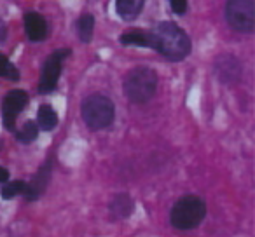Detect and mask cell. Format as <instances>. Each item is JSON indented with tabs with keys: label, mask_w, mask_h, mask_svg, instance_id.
<instances>
[{
	"label": "cell",
	"mask_w": 255,
	"mask_h": 237,
	"mask_svg": "<svg viewBox=\"0 0 255 237\" xmlns=\"http://www.w3.org/2000/svg\"><path fill=\"white\" fill-rule=\"evenodd\" d=\"M149 35L152 39L154 49H157L168 60L180 61L191 53V40L187 33L175 23H159Z\"/></svg>",
	"instance_id": "cell-1"
},
{
	"label": "cell",
	"mask_w": 255,
	"mask_h": 237,
	"mask_svg": "<svg viewBox=\"0 0 255 237\" xmlns=\"http://www.w3.org/2000/svg\"><path fill=\"white\" fill-rule=\"evenodd\" d=\"M157 89V74L147 67H138L128 74L124 80V92L133 103H145Z\"/></svg>",
	"instance_id": "cell-2"
},
{
	"label": "cell",
	"mask_w": 255,
	"mask_h": 237,
	"mask_svg": "<svg viewBox=\"0 0 255 237\" xmlns=\"http://www.w3.org/2000/svg\"><path fill=\"white\" fill-rule=\"evenodd\" d=\"M206 215V206L196 195H185L182 197L171 209V225L178 230H191L203 222Z\"/></svg>",
	"instance_id": "cell-3"
},
{
	"label": "cell",
	"mask_w": 255,
	"mask_h": 237,
	"mask_svg": "<svg viewBox=\"0 0 255 237\" xmlns=\"http://www.w3.org/2000/svg\"><path fill=\"white\" fill-rule=\"evenodd\" d=\"M82 119L86 126L91 129L109 128L114 121V105L109 98L102 94H93L82 101L81 106Z\"/></svg>",
	"instance_id": "cell-4"
},
{
	"label": "cell",
	"mask_w": 255,
	"mask_h": 237,
	"mask_svg": "<svg viewBox=\"0 0 255 237\" xmlns=\"http://www.w3.org/2000/svg\"><path fill=\"white\" fill-rule=\"evenodd\" d=\"M226 19L236 32L250 33L255 28V0H227Z\"/></svg>",
	"instance_id": "cell-5"
},
{
	"label": "cell",
	"mask_w": 255,
	"mask_h": 237,
	"mask_svg": "<svg viewBox=\"0 0 255 237\" xmlns=\"http://www.w3.org/2000/svg\"><path fill=\"white\" fill-rule=\"evenodd\" d=\"M67 56H68V49H63V51H54L46 60V63H44V67H42V74H40V82H39V91L42 92V94L56 89L58 79H60V74H61V63H63V60Z\"/></svg>",
	"instance_id": "cell-6"
},
{
	"label": "cell",
	"mask_w": 255,
	"mask_h": 237,
	"mask_svg": "<svg viewBox=\"0 0 255 237\" xmlns=\"http://www.w3.org/2000/svg\"><path fill=\"white\" fill-rule=\"evenodd\" d=\"M28 103V94L21 89H14L11 91L4 99V105H2V117H4V126L12 131L14 129V121L16 117L19 115L23 108Z\"/></svg>",
	"instance_id": "cell-7"
},
{
	"label": "cell",
	"mask_w": 255,
	"mask_h": 237,
	"mask_svg": "<svg viewBox=\"0 0 255 237\" xmlns=\"http://www.w3.org/2000/svg\"><path fill=\"white\" fill-rule=\"evenodd\" d=\"M25 30L26 35L32 42H40V40L46 37L47 25L46 19L39 14V12H28L25 16Z\"/></svg>",
	"instance_id": "cell-8"
},
{
	"label": "cell",
	"mask_w": 255,
	"mask_h": 237,
	"mask_svg": "<svg viewBox=\"0 0 255 237\" xmlns=\"http://www.w3.org/2000/svg\"><path fill=\"white\" fill-rule=\"evenodd\" d=\"M49 171H51V166L47 164V166H44L42 169L37 173V176L32 180V183L26 185V190L23 195H25L28 201H35L44 192V188H46V185H47V178H49Z\"/></svg>",
	"instance_id": "cell-9"
},
{
	"label": "cell",
	"mask_w": 255,
	"mask_h": 237,
	"mask_svg": "<svg viewBox=\"0 0 255 237\" xmlns=\"http://www.w3.org/2000/svg\"><path fill=\"white\" fill-rule=\"evenodd\" d=\"M145 0H117L116 2V11L123 19L129 21V19L136 18L140 11L143 9Z\"/></svg>",
	"instance_id": "cell-10"
},
{
	"label": "cell",
	"mask_w": 255,
	"mask_h": 237,
	"mask_svg": "<svg viewBox=\"0 0 255 237\" xmlns=\"http://www.w3.org/2000/svg\"><path fill=\"white\" fill-rule=\"evenodd\" d=\"M110 209H112V213L117 216V218H126V216H129L133 211L131 197H129L128 194L116 195V199H114L112 204H110Z\"/></svg>",
	"instance_id": "cell-11"
},
{
	"label": "cell",
	"mask_w": 255,
	"mask_h": 237,
	"mask_svg": "<svg viewBox=\"0 0 255 237\" xmlns=\"http://www.w3.org/2000/svg\"><path fill=\"white\" fill-rule=\"evenodd\" d=\"M37 122L39 126L44 129V131H51V129L56 128L58 124V115L53 110V106L49 105H42L39 108V113H37Z\"/></svg>",
	"instance_id": "cell-12"
},
{
	"label": "cell",
	"mask_w": 255,
	"mask_h": 237,
	"mask_svg": "<svg viewBox=\"0 0 255 237\" xmlns=\"http://www.w3.org/2000/svg\"><path fill=\"white\" fill-rule=\"evenodd\" d=\"M121 44H124V46L152 47V39H150L149 33L143 32H126L121 35Z\"/></svg>",
	"instance_id": "cell-13"
},
{
	"label": "cell",
	"mask_w": 255,
	"mask_h": 237,
	"mask_svg": "<svg viewBox=\"0 0 255 237\" xmlns=\"http://www.w3.org/2000/svg\"><path fill=\"white\" fill-rule=\"evenodd\" d=\"M75 30H77V35L82 42H89L93 37V30H95V18L91 14L81 16L75 23Z\"/></svg>",
	"instance_id": "cell-14"
},
{
	"label": "cell",
	"mask_w": 255,
	"mask_h": 237,
	"mask_svg": "<svg viewBox=\"0 0 255 237\" xmlns=\"http://www.w3.org/2000/svg\"><path fill=\"white\" fill-rule=\"evenodd\" d=\"M37 136H39V128H37L35 122L28 121V122L23 124V128L18 131V136H16V138L23 143H30V142H33Z\"/></svg>",
	"instance_id": "cell-15"
},
{
	"label": "cell",
	"mask_w": 255,
	"mask_h": 237,
	"mask_svg": "<svg viewBox=\"0 0 255 237\" xmlns=\"http://www.w3.org/2000/svg\"><path fill=\"white\" fill-rule=\"evenodd\" d=\"M25 190H26V183L21 180H18V181H9V183H5L4 187H2V192H0V194H2L4 199H12L19 194H25Z\"/></svg>",
	"instance_id": "cell-16"
},
{
	"label": "cell",
	"mask_w": 255,
	"mask_h": 237,
	"mask_svg": "<svg viewBox=\"0 0 255 237\" xmlns=\"http://www.w3.org/2000/svg\"><path fill=\"white\" fill-rule=\"evenodd\" d=\"M0 77H5L9 80H18L19 79V72L16 70V67L4 54H0Z\"/></svg>",
	"instance_id": "cell-17"
},
{
	"label": "cell",
	"mask_w": 255,
	"mask_h": 237,
	"mask_svg": "<svg viewBox=\"0 0 255 237\" xmlns=\"http://www.w3.org/2000/svg\"><path fill=\"white\" fill-rule=\"evenodd\" d=\"M168 2H170L173 12H177V14H185V11H187V0H168Z\"/></svg>",
	"instance_id": "cell-18"
},
{
	"label": "cell",
	"mask_w": 255,
	"mask_h": 237,
	"mask_svg": "<svg viewBox=\"0 0 255 237\" xmlns=\"http://www.w3.org/2000/svg\"><path fill=\"white\" fill-rule=\"evenodd\" d=\"M7 180H9V171L0 166V183H5Z\"/></svg>",
	"instance_id": "cell-19"
}]
</instances>
